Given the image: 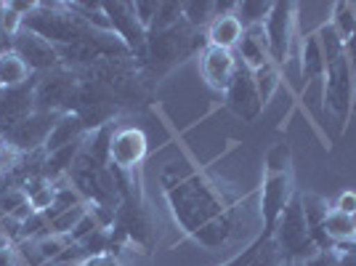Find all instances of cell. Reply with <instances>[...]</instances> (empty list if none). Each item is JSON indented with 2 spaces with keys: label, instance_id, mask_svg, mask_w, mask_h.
<instances>
[{
  "label": "cell",
  "instance_id": "obj_26",
  "mask_svg": "<svg viewBox=\"0 0 356 266\" xmlns=\"http://www.w3.org/2000/svg\"><path fill=\"white\" fill-rule=\"evenodd\" d=\"M22 30H24V16L19 14L11 3H3V11H0V40H3V45L11 48V40Z\"/></svg>",
  "mask_w": 356,
  "mask_h": 266
},
{
  "label": "cell",
  "instance_id": "obj_15",
  "mask_svg": "<svg viewBox=\"0 0 356 266\" xmlns=\"http://www.w3.org/2000/svg\"><path fill=\"white\" fill-rule=\"evenodd\" d=\"M300 203H303V213H306V224H309L314 245H316L319 251L335 248L325 235V219H327V213L332 210V205L327 203V197L314 194V192H300Z\"/></svg>",
  "mask_w": 356,
  "mask_h": 266
},
{
  "label": "cell",
  "instance_id": "obj_14",
  "mask_svg": "<svg viewBox=\"0 0 356 266\" xmlns=\"http://www.w3.org/2000/svg\"><path fill=\"white\" fill-rule=\"evenodd\" d=\"M32 112H38L35 109V83H27L22 88H8L0 96V133L6 136L8 131H14Z\"/></svg>",
  "mask_w": 356,
  "mask_h": 266
},
{
  "label": "cell",
  "instance_id": "obj_35",
  "mask_svg": "<svg viewBox=\"0 0 356 266\" xmlns=\"http://www.w3.org/2000/svg\"><path fill=\"white\" fill-rule=\"evenodd\" d=\"M335 210H341V213H348V216H351V213H354L356 210V194L354 192H343L341 197H338V200H335Z\"/></svg>",
  "mask_w": 356,
  "mask_h": 266
},
{
  "label": "cell",
  "instance_id": "obj_33",
  "mask_svg": "<svg viewBox=\"0 0 356 266\" xmlns=\"http://www.w3.org/2000/svg\"><path fill=\"white\" fill-rule=\"evenodd\" d=\"M303 266H341V251H338V248L316 251Z\"/></svg>",
  "mask_w": 356,
  "mask_h": 266
},
{
  "label": "cell",
  "instance_id": "obj_38",
  "mask_svg": "<svg viewBox=\"0 0 356 266\" xmlns=\"http://www.w3.org/2000/svg\"><path fill=\"white\" fill-rule=\"evenodd\" d=\"M83 266H125L122 261H120L118 256H112V253H104V256H93V258H88Z\"/></svg>",
  "mask_w": 356,
  "mask_h": 266
},
{
  "label": "cell",
  "instance_id": "obj_3",
  "mask_svg": "<svg viewBox=\"0 0 356 266\" xmlns=\"http://www.w3.org/2000/svg\"><path fill=\"white\" fill-rule=\"evenodd\" d=\"M205 45H208V38H202V32L189 27L184 19L170 30L147 32V56L141 61V67L149 77H160L184 59H189L194 51L202 54Z\"/></svg>",
  "mask_w": 356,
  "mask_h": 266
},
{
  "label": "cell",
  "instance_id": "obj_40",
  "mask_svg": "<svg viewBox=\"0 0 356 266\" xmlns=\"http://www.w3.org/2000/svg\"><path fill=\"white\" fill-rule=\"evenodd\" d=\"M351 67H354V83H356V61H351ZM354 109H356V93H354Z\"/></svg>",
  "mask_w": 356,
  "mask_h": 266
},
{
  "label": "cell",
  "instance_id": "obj_16",
  "mask_svg": "<svg viewBox=\"0 0 356 266\" xmlns=\"http://www.w3.org/2000/svg\"><path fill=\"white\" fill-rule=\"evenodd\" d=\"M237 48H239V64H245L250 72L266 67L268 61H271L266 30L264 27H250V30L242 32V40H239Z\"/></svg>",
  "mask_w": 356,
  "mask_h": 266
},
{
  "label": "cell",
  "instance_id": "obj_45",
  "mask_svg": "<svg viewBox=\"0 0 356 266\" xmlns=\"http://www.w3.org/2000/svg\"><path fill=\"white\" fill-rule=\"evenodd\" d=\"M0 11H3V3H0Z\"/></svg>",
  "mask_w": 356,
  "mask_h": 266
},
{
  "label": "cell",
  "instance_id": "obj_29",
  "mask_svg": "<svg viewBox=\"0 0 356 266\" xmlns=\"http://www.w3.org/2000/svg\"><path fill=\"white\" fill-rule=\"evenodd\" d=\"M178 22H184V3H160L157 8V16L152 22L149 32H163L176 27Z\"/></svg>",
  "mask_w": 356,
  "mask_h": 266
},
{
  "label": "cell",
  "instance_id": "obj_43",
  "mask_svg": "<svg viewBox=\"0 0 356 266\" xmlns=\"http://www.w3.org/2000/svg\"><path fill=\"white\" fill-rule=\"evenodd\" d=\"M3 51H6V45H3V40H0V54H3Z\"/></svg>",
  "mask_w": 356,
  "mask_h": 266
},
{
  "label": "cell",
  "instance_id": "obj_10",
  "mask_svg": "<svg viewBox=\"0 0 356 266\" xmlns=\"http://www.w3.org/2000/svg\"><path fill=\"white\" fill-rule=\"evenodd\" d=\"M11 51H16V54L24 59V64L30 67L32 72L45 75V72H51V70H56L61 64L59 48L51 43V40H45L43 35L27 30V27L11 40Z\"/></svg>",
  "mask_w": 356,
  "mask_h": 266
},
{
  "label": "cell",
  "instance_id": "obj_25",
  "mask_svg": "<svg viewBox=\"0 0 356 266\" xmlns=\"http://www.w3.org/2000/svg\"><path fill=\"white\" fill-rule=\"evenodd\" d=\"M184 19H186V24L194 27L197 32L208 30L210 22L216 19V3H213V0H202V3H184Z\"/></svg>",
  "mask_w": 356,
  "mask_h": 266
},
{
  "label": "cell",
  "instance_id": "obj_44",
  "mask_svg": "<svg viewBox=\"0 0 356 266\" xmlns=\"http://www.w3.org/2000/svg\"><path fill=\"white\" fill-rule=\"evenodd\" d=\"M3 93H6V88H3V86H0V96H3Z\"/></svg>",
  "mask_w": 356,
  "mask_h": 266
},
{
  "label": "cell",
  "instance_id": "obj_20",
  "mask_svg": "<svg viewBox=\"0 0 356 266\" xmlns=\"http://www.w3.org/2000/svg\"><path fill=\"white\" fill-rule=\"evenodd\" d=\"M30 75H32V70L24 64V59H22L16 51L6 48V51L0 54V86L6 91L27 86V83H30Z\"/></svg>",
  "mask_w": 356,
  "mask_h": 266
},
{
  "label": "cell",
  "instance_id": "obj_34",
  "mask_svg": "<svg viewBox=\"0 0 356 266\" xmlns=\"http://www.w3.org/2000/svg\"><path fill=\"white\" fill-rule=\"evenodd\" d=\"M96 229H102V226L96 224V219H93L90 213H86V216H83V221H80L72 229V235H70V242H83V240H86L88 235H93Z\"/></svg>",
  "mask_w": 356,
  "mask_h": 266
},
{
  "label": "cell",
  "instance_id": "obj_42",
  "mask_svg": "<svg viewBox=\"0 0 356 266\" xmlns=\"http://www.w3.org/2000/svg\"><path fill=\"white\" fill-rule=\"evenodd\" d=\"M351 221H354V226H356V210L351 213Z\"/></svg>",
  "mask_w": 356,
  "mask_h": 266
},
{
  "label": "cell",
  "instance_id": "obj_30",
  "mask_svg": "<svg viewBox=\"0 0 356 266\" xmlns=\"http://www.w3.org/2000/svg\"><path fill=\"white\" fill-rule=\"evenodd\" d=\"M264 242H266V240L258 235L250 245H245V248H242L234 258H229V261H226V264H221V266H250L252 261L258 258V253H261V248H264Z\"/></svg>",
  "mask_w": 356,
  "mask_h": 266
},
{
  "label": "cell",
  "instance_id": "obj_8",
  "mask_svg": "<svg viewBox=\"0 0 356 266\" xmlns=\"http://www.w3.org/2000/svg\"><path fill=\"white\" fill-rule=\"evenodd\" d=\"M296 3H274L271 14H268L266 24V40H268V54L271 61L284 67V61L290 56V48H293V38H296Z\"/></svg>",
  "mask_w": 356,
  "mask_h": 266
},
{
  "label": "cell",
  "instance_id": "obj_36",
  "mask_svg": "<svg viewBox=\"0 0 356 266\" xmlns=\"http://www.w3.org/2000/svg\"><path fill=\"white\" fill-rule=\"evenodd\" d=\"M0 266H22L16 245H0Z\"/></svg>",
  "mask_w": 356,
  "mask_h": 266
},
{
  "label": "cell",
  "instance_id": "obj_2",
  "mask_svg": "<svg viewBox=\"0 0 356 266\" xmlns=\"http://www.w3.org/2000/svg\"><path fill=\"white\" fill-rule=\"evenodd\" d=\"M296 197V176H293V152L287 144H277L266 155V176L261 189V226L264 240H271L274 226Z\"/></svg>",
  "mask_w": 356,
  "mask_h": 266
},
{
  "label": "cell",
  "instance_id": "obj_4",
  "mask_svg": "<svg viewBox=\"0 0 356 266\" xmlns=\"http://www.w3.org/2000/svg\"><path fill=\"white\" fill-rule=\"evenodd\" d=\"M271 242H274V248L280 251L282 261H298V264H306L314 253L319 251V248L314 245L309 224H306L300 192H296V197L290 200V205L284 208V213L280 216L277 226H274Z\"/></svg>",
  "mask_w": 356,
  "mask_h": 266
},
{
  "label": "cell",
  "instance_id": "obj_21",
  "mask_svg": "<svg viewBox=\"0 0 356 266\" xmlns=\"http://www.w3.org/2000/svg\"><path fill=\"white\" fill-rule=\"evenodd\" d=\"M325 235L332 245H346V242H356V226L351 221L348 213H341V210H330L325 219Z\"/></svg>",
  "mask_w": 356,
  "mask_h": 266
},
{
  "label": "cell",
  "instance_id": "obj_9",
  "mask_svg": "<svg viewBox=\"0 0 356 266\" xmlns=\"http://www.w3.org/2000/svg\"><path fill=\"white\" fill-rule=\"evenodd\" d=\"M149 152L147 133L136 125L118 128L109 139V165L120 173H134Z\"/></svg>",
  "mask_w": 356,
  "mask_h": 266
},
{
  "label": "cell",
  "instance_id": "obj_23",
  "mask_svg": "<svg viewBox=\"0 0 356 266\" xmlns=\"http://www.w3.org/2000/svg\"><path fill=\"white\" fill-rule=\"evenodd\" d=\"M271 8H274V3H264V0H242V3H237L234 16L239 19L242 30H250V27H264V24H266Z\"/></svg>",
  "mask_w": 356,
  "mask_h": 266
},
{
  "label": "cell",
  "instance_id": "obj_27",
  "mask_svg": "<svg viewBox=\"0 0 356 266\" xmlns=\"http://www.w3.org/2000/svg\"><path fill=\"white\" fill-rule=\"evenodd\" d=\"M332 27L338 30L343 40H348V38H354L356 35V6L351 3H335V8H332Z\"/></svg>",
  "mask_w": 356,
  "mask_h": 266
},
{
  "label": "cell",
  "instance_id": "obj_11",
  "mask_svg": "<svg viewBox=\"0 0 356 266\" xmlns=\"http://www.w3.org/2000/svg\"><path fill=\"white\" fill-rule=\"evenodd\" d=\"M59 112H32L24 123H19L14 131H8L3 139L6 144L14 149V152H22V155H30L35 149H43L45 141H48V133L54 128V123L59 120Z\"/></svg>",
  "mask_w": 356,
  "mask_h": 266
},
{
  "label": "cell",
  "instance_id": "obj_39",
  "mask_svg": "<svg viewBox=\"0 0 356 266\" xmlns=\"http://www.w3.org/2000/svg\"><path fill=\"white\" fill-rule=\"evenodd\" d=\"M3 219H6V213L0 210V245H6V242H3Z\"/></svg>",
  "mask_w": 356,
  "mask_h": 266
},
{
  "label": "cell",
  "instance_id": "obj_37",
  "mask_svg": "<svg viewBox=\"0 0 356 266\" xmlns=\"http://www.w3.org/2000/svg\"><path fill=\"white\" fill-rule=\"evenodd\" d=\"M341 251V266H356V242H346V245H335Z\"/></svg>",
  "mask_w": 356,
  "mask_h": 266
},
{
  "label": "cell",
  "instance_id": "obj_6",
  "mask_svg": "<svg viewBox=\"0 0 356 266\" xmlns=\"http://www.w3.org/2000/svg\"><path fill=\"white\" fill-rule=\"evenodd\" d=\"M354 93H356V83H354V67H351V59L348 56H341L332 64H327L325 72V83H322V96H325V104L338 115V118L346 123L351 109H354Z\"/></svg>",
  "mask_w": 356,
  "mask_h": 266
},
{
  "label": "cell",
  "instance_id": "obj_12",
  "mask_svg": "<svg viewBox=\"0 0 356 266\" xmlns=\"http://www.w3.org/2000/svg\"><path fill=\"white\" fill-rule=\"evenodd\" d=\"M226 104H229V109L237 118L248 120V123H252V120L261 115V109H264V104L258 99V91H255L252 72L245 64H239L237 72H234V80L226 88Z\"/></svg>",
  "mask_w": 356,
  "mask_h": 266
},
{
  "label": "cell",
  "instance_id": "obj_32",
  "mask_svg": "<svg viewBox=\"0 0 356 266\" xmlns=\"http://www.w3.org/2000/svg\"><path fill=\"white\" fill-rule=\"evenodd\" d=\"M157 8H160V3H152V0H136L134 3L136 16H138L141 27L147 32H149V27H152V22H154V16H157Z\"/></svg>",
  "mask_w": 356,
  "mask_h": 266
},
{
  "label": "cell",
  "instance_id": "obj_1",
  "mask_svg": "<svg viewBox=\"0 0 356 266\" xmlns=\"http://www.w3.org/2000/svg\"><path fill=\"white\" fill-rule=\"evenodd\" d=\"M165 192L176 221L200 245L221 248L234 237L239 208L234 192L223 181L202 173H186L176 184H165Z\"/></svg>",
  "mask_w": 356,
  "mask_h": 266
},
{
  "label": "cell",
  "instance_id": "obj_28",
  "mask_svg": "<svg viewBox=\"0 0 356 266\" xmlns=\"http://www.w3.org/2000/svg\"><path fill=\"white\" fill-rule=\"evenodd\" d=\"M88 213V203H83V205H74L70 208V210H64V213H59L51 224V235H61V237H70L72 235V229L77 226V224L83 221V216Z\"/></svg>",
  "mask_w": 356,
  "mask_h": 266
},
{
  "label": "cell",
  "instance_id": "obj_24",
  "mask_svg": "<svg viewBox=\"0 0 356 266\" xmlns=\"http://www.w3.org/2000/svg\"><path fill=\"white\" fill-rule=\"evenodd\" d=\"M316 40H319V48H322V56H325V64H332L335 59L346 56V40H343L338 30L332 24H322L316 30Z\"/></svg>",
  "mask_w": 356,
  "mask_h": 266
},
{
  "label": "cell",
  "instance_id": "obj_19",
  "mask_svg": "<svg viewBox=\"0 0 356 266\" xmlns=\"http://www.w3.org/2000/svg\"><path fill=\"white\" fill-rule=\"evenodd\" d=\"M300 75H303V80H306V86L309 83H325V72H327V64H325V56H322V48H319V40H316V32L312 35H306L303 38V48H300Z\"/></svg>",
  "mask_w": 356,
  "mask_h": 266
},
{
  "label": "cell",
  "instance_id": "obj_7",
  "mask_svg": "<svg viewBox=\"0 0 356 266\" xmlns=\"http://www.w3.org/2000/svg\"><path fill=\"white\" fill-rule=\"evenodd\" d=\"M102 8L109 19V30L125 43L134 59L144 61V56H147V30L141 27V22L136 16L134 3L118 0V3H102Z\"/></svg>",
  "mask_w": 356,
  "mask_h": 266
},
{
  "label": "cell",
  "instance_id": "obj_31",
  "mask_svg": "<svg viewBox=\"0 0 356 266\" xmlns=\"http://www.w3.org/2000/svg\"><path fill=\"white\" fill-rule=\"evenodd\" d=\"M27 203V192L22 189V187H11V189H3L0 192V210L6 213V216H11L16 208L24 205Z\"/></svg>",
  "mask_w": 356,
  "mask_h": 266
},
{
  "label": "cell",
  "instance_id": "obj_18",
  "mask_svg": "<svg viewBox=\"0 0 356 266\" xmlns=\"http://www.w3.org/2000/svg\"><path fill=\"white\" fill-rule=\"evenodd\" d=\"M242 24L234 14H226V16H216L210 22V27L205 30V38H208V45H216V48H237L239 40H242Z\"/></svg>",
  "mask_w": 356,
  "mask_h": 266
},
{
  "label": "cell",
  "instance_id": "obj_46",
  "mask_svg": "<svg viewBox=\"0 0 356 266\" xmlns=\"http://www.w3.org/2000/svg\"><path fill=\"white\" fill-rule=\"evenodd\" d=\"M0 173H3V165H0Z\"/></svg>",
  "mask_w": 356,
  "mask_h": 266
},
{
  "label": "cell",
  "instance_id": "obj_22",
  "mask_svg": "<svg viewBox=\"0 0 356 266\" xmlns=\"http://www.w3.org/2000/svg\"><path fill=\"white\" fill-rule=\"evenodd\" d=\"M252 80H255L258 99H261V104L266 107V104L274 99V93H277V88H280V83H282V67L274 64V61H268L266 67H261V70L252 72Z\"/></svg>",
  "mask_w": 356,
  "mask_h": 266
},
{
  "label": "cell",
  "instance_id": "obj_17",
  "mask_svg": "<svg viewBox=\"0 0 356 266\" xmlns=\"http://www.w3.org/2000/svg\"><path fill=\"white\" fill-rule=\"evenodd\" d=\"M83 136H88V131H86V123L80 120V115H77V112H64V115L54 123L51 133H48V141H45L43 152L51 155V152L67 147V144H72V141H80Z\"/></svg>",
  "mask_w": 356,
  "mask_h": 266
},
{
  "label": "cell",
  "instance_id": "obj_5",
  "mask_svg": "<svg viewBox=\"0 0 356 266\" xmlns=\"http://www.w3.org/2000/svg\"><path fill=\"white\" fill-rule=\"evenodd\" d=\"M80 91V77L72 67L59 64L35 83V109L38 112H72Z\"/></svg>",
  "mask_w": 356,
  "mask_h": 266
},
{
  "label": "cell",
  "instance_id": "obj_41",
  "mask_svg": "<svg viewBox=\"0 0 356 266\" xmlns=\"http://www.w3.org/2000/svg\"><path fill=\"white\" fill-rule=\"evenodd\" d=\"M282 266H303V264H298V261H282Z\"/></svg>",
  "mask_w": 356,
  "mask_h": 266
},
{
  "label": "cell",
  "instance_id": "obj_13",
  "mask_svg": "<svg viewBox=\"0 0 356 266\" xmlns=\"http://www.w3.org/2000/svg\"><path fill=\"white\" fill-rule=\"evenodd\" d=\"M239 61L232 51L226 48H216V45H205L202 54H200V72L205 77L213 91L218 93H226L229 83L234 80V72H237Z\"/></svg>",
  "mask_w": 356,
  "mask_h": 266
}]
</instances>
